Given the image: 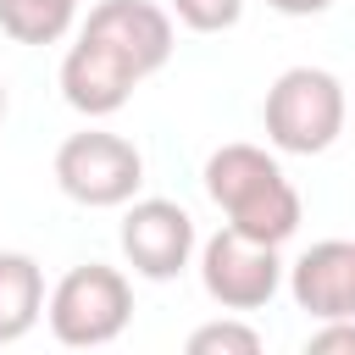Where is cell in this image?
Wrapping results in <instances>:
<instances>
[{
    "label": "cell",
    "mask_w": 355,
    "mask_h": 355,
    "mask_svg": "<svg viewBox=\"0 0 355 355\" xmlns=\"http://www.w3.org/2000/svg\"><path fill=\"white\" fill-rule=\"evenodd\" d=\"M205 194L222 205L227 227L261 244H283L300 233V194L261 144H222L205 161Z\"/></svg>",
    "instance_id": "cell-1"
},
{
    "label": "cell",
    "mask_w": 355,
    "mask_h": 355,
    "mask_svg": "<svg viewBox=\"0 0 355 355\" xmlns=\"http://www.w3.org/2000/svg\"><path fill=\"white\" fill-rule=\"evenodd\" d=\"M344 111H349L344 83L327 67H288V72H277V83L266 89V105H261L266 139L283 155H322V150H333L338 133H344Z\"/></svg>",
    "instance_id": "cell-2"
},
{
    "label": "cell",
    "mask_w": 355,
    "mask_h": 355,
    "mask_svg": "<svg viewBox=\"0 0 355 355\" xmlns=\"http://www.w3.org/2000/svg\"><path fill=\"white\" fill-rule=\"evenodd\" d=\"M128 316H133V288L116 266H100V261L72 266L44 300V322H50L55 344H67V349L111 344L128 327Z\"/></svg>",
    "instance_id": "cell-3"
},
{
    "label": "cell",
    "mask_w": 355,
    "mask_h": 355,
    "mask_svg": "<svg viewBox=\"0 0 355 355\" xmlns=\"http://www.w3.org/2000/svg\"><path fill=\"white\" fill-rule=\"evenodd\" d=\"M55 183L67 200L89 205V211H111V205H128L144 183V155L122 139V133H72L61 150H55Z\"/></svg>",
    "instance_id": "cell-4"
},
{
    "label": "cell",
    "mask_w": 355,
    "mask_h": 355,
    "mask_svg": "<svg viewBox=\"0 0 355 355\" xmlns=\"http://www.w3.org/2000/svg\"><path fill=\"white\" fill-rule=\"evenodd\" d=\"M200 283L222 311H261L283 283L277 244H261L239 227H222L200 244Z\"/></svg>",
    "instance_id": "cell-5"
},
{
    "label": "cell",
    "mask_w": 355,
    "mask_h": 355,
    "mask_svg": "<svg viewBox=\"0 0 355 355\" xmlns=\"http://www.w3.org/2000/svg\"><path fill=\"white\" fill-rule=\"evenodd\" d=\"M122 255L139 277L150 283H172L189 261H194V216L178 200H128L122 216Z\"/></svg>",
    "instance_id": "cell-6"
},
{
    "label": "cell",
    "mask_w": 355,
    "mask_h": 355,
    "mask_svg": "<svg viewBox=\"0 0 355 355\" xmlns=\"http://www.w3.org/2000/svg\"><path fill=\"white\" fill-rule=\"evenodd\" d=\"M83 39L111 50L139 83L172 61V17L150 0H100L83 22Z\"/></svg>",
    "instance_id": "cell-7"
},
{
    "label": "cell",
    "mask_w": 355,
    "mask_h": 355,
    "mask_svg": "<svg viewBox=\"0 0 355 355\" xmlns=\"http://www.w3.org/2000/svg\"><path fill=\"white\" fill-rule=\"evenodd\" d=\"M133 89H139V78H133L111 50H100L94 39L78 33V44H72L67 61H61V94H67V105L83 111V116H111V111L128 105Z\"/></svg>",
    "instance_id": "cell-8"
},
{
    "label": "cell",
    "mask_w": 355,
    "mask_h": 355,
    "mask_svg": "<svg viewBox=\"0 0 355 355\" xmlns=\"http://www.w3.org/2000/svg\"><path fill=\"white\" fill-rule=\"evenodd\" d=\"M349 272H355V244L349 239H322L311 244L294 272H288V294L305 316L316 322H333V316H349Z\"/></svg>",
    "instance_id": "cell-9"
},
{
    "label": "cell",
    "mask_w": 355,
    "mask_h": 355,
    "mask_svg": "<svg viewBox=\"0 0 355 355\" xmlns=\"http://www.w3.org/2000/svg\"><path fill=\"white\" fill-rule=\"evenodd\" d=\"M44 316V272L22 250H0V344H17Z\"/></svg>",
    "instance_id": "cell-10"
},
{
    "label": "cell",
    "mask_w": 355,
    "mask_h": 355,
    "mask_svg": "<svg viewBox=\"0 0 355 355\" xmlns=\"http://www.w3.org/2000/svg\"><path fill=\"white\" fill-rule=\"evenodd\" d=\"M78 22V0H0V28L17 44H55Z\"/></svg>",
    "instance_id": "cell-11"
},
{
    "label": "cell",
    "mask_w": 355,
    "mask_h": 355,
    "mask_svg": "<svg viewBox=\"0 0 355 355\" xmlns=\"http://www.w3.org/2000/svg\"><path fill=\"white\" fill-rule=\"evenodd\" d=\"M189 355H261V333L250 322H205L189 333Z\"/></svg>",
    "instance_id": "cell-12"
},
{
    "label": "cell",
    "mask_w": 355,
    "mask_h": 355,
    "mask_svg": "<svg viewBox=\"0 0 355 355\" xmlns=\"http://www.w3.org/2000/svg\"><path fill=\"white\" fill-rule=\"evenodd\" d=\"M172 17L194 33H222L244 17V0H172Z\"/></svg>",
    "instance_id": "cell-13"
},
{
    "label": "cell",
    "mask_w": 355,
    "mask_h": 355,
    "mask_svg": "<svg viewBox=\"0 0 355 355\" xmlns=\"http://www.w3.org/2000/svg\"><path fill=\"white\" fill-rule=\"evenodd\" d=\"M305 349L311 355H355V316H333V322H322L311 338H305Z\"/></svg>",
    "instance_id": "cell-14"
},
{
    "label": "cell",
    "mask_w": 355,
    "mask_h": 355,
    "mask_svg": "<svg viewBox=\"0 0 355 355\" xmlns=\"http://www.w3.org/2000/svg\"><path fill=\"white\" fill-rule=\"evenodd\" d=\"M272 11H283V17H322L333 0H266Z\"/></svg>",
    "instance_id": "cell-15"
},
{
    "label": "cell",
    "mask_w": 355,
    "mask_h": 355,
    "mask_svg": "<svg viewBox=\"0 0 355 355\" xmlns=\"http://www.w3.org/2000/svg\"><path fill=\"white\" fill-rule=\"evenodd\" d=\"M349 316H355V272H349Z\"/></svg>",
    "instance_id": "cell-16"
},
{
    "label": "cell",
    "mask_w": 355,
    "mask_h": 355,
    "mask_svg": "<svg viewBox=\"0 0 355 355\" xmlns=\"http://www.w3.org/2000/svg\"><path fill=\"white\" fill-rule=\"evenodd\" d=\"M0 122H6V83H0Z\"/></svg>",
    "instance_id": "cell-17"
}]
</instances>
